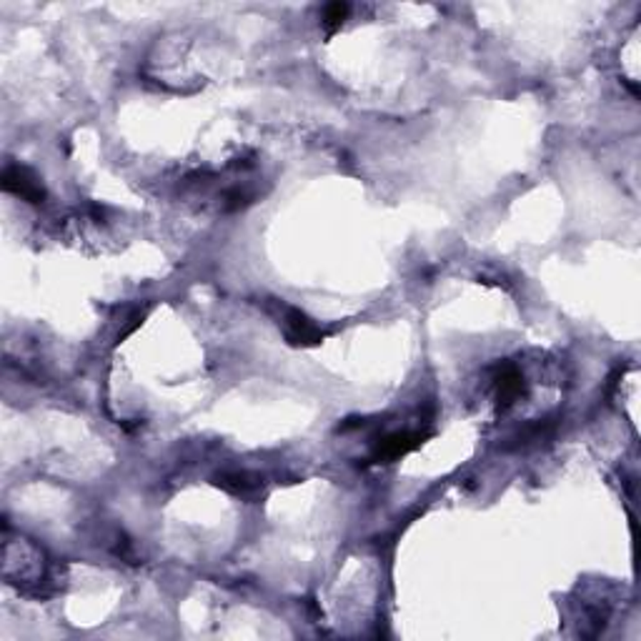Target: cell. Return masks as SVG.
<instances>
[{"label":"cell","mask_w":641,"mask_h":641,"mask_svg":"<svg viewBox=\"0 0 641 641\" xmlns=\"http://www.w3.org/2000/svg\"><path fill=\"white\" fill-rule=\"evenodd\" d=\"M3 188L8 193H15L21 199L31 200V203H43L46 200V188L38 181V175L33 171H28L25 165H8L3 171Z\"/></svg>","instance_id":"obj_1"},{"label":"cell","mask_w":641,"mask_h":641,"mask_svg":"<svg viewBox=\"0 0 641 641\" xmlns=\"http://www.w3.org/2000/svg\"><path fill=\"white\" fill-rule=\"evenodd\" d=\"M286 326H289L286 336L293 346H316L326 338V334L298 308H286Z\"/></svg>","instance_id":"obj_2"},{"label":"cell","mask_w":641,"mask_h":641,"mask_svg":"<svg viewBox=\"0 0 641 641\" xmlns=\"http://www.w3.org/2000/svg\"><path fill=\"white\" fill-rule=\"evenodd\" d=\"M423 439H429V433H416V432H404V433H391L378 441L376 451H373V461H394L398 456L408 454L414 449H419Z\"/></svg>","instance_id":"obj_3"},{"label":"cell","mask_w":641,"mask_h":641,"mask_svg":"<svg viewBox=\"0 0 641 641\" xmlns=\"http://www.w3.org/2000/svg\"><path fill=\"white\" fill-rule=\"evenodd\" d=\"M494 386H496V398H499V406H512L516 398L521 396L526 391L524 376L521 371L512 366V363H502L496 369V376H494Z\"/></svg>","instance_id":"obj_4"},{"label":"cell","mask_w":641,"mask_h":641,"mask_svg":"<svg viewBox=\"0 0 641 641\" xmlns=\"http://www.w3.org/2000/svg\"><path fill=\"white\" fill-rule=\"evenodd\" d=\"M216 484L228 494H234V496H254L261 489V478L254 476V474H245V471L221 474V476H216Z\"/></svg>","instance_id":"obj_5"},{"label":"cell","mask_w":641,"mask_h":641,"mask_svg":"<svg viewBox=\"0 0 641 641\" xmlns=\"http://www.w3.org/2000/svg\"><path fill=\"white\" fill-rule=\"evenodd\" d=\"M349 3H331V5H326L324 8V25H326L328 31L334 33L336 28H341V23L346 21V15H349Z\"/></svg>","instance_id":"obj_6"},{"label":"cell","mask_w":641,"mask_h":641,"mask_svg":"<svg viewBox=\"0 0 641 641\" xmlns=\"http://www.w3.org/2000/svg\"><path fill=\"white\" fill-rule=\"evenodd\" d=\"M248 200H251V196H248L245 191H241V188H234V191H228V193H226V210L244 209Z\"/></svg>","instance_id":"obj_7"}]
</instances>
